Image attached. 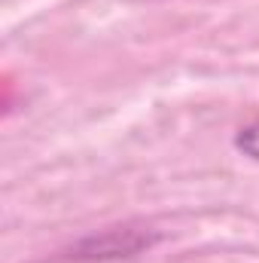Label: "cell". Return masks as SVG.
Masks as SVG:
<instances>
[{
  "instance_id": "obj_1",
  "label": "cell",
  "mask_w": 259,
  "mask_h": 263,
  "mask_svg": "<svg viewBox=\"0 0 259 263\" xmlns=\"http://www.w3.org/2000/svg\"><path fill=\"white\" fill-rule=\"evenodd\" d=\"M149 245V236H140L137 230H110L101 239H89L79 245V257H125Z\"/></svg>"
},
{
  "instance_id": "obj_2",
  "label": "cell",
  "mask_w": 259,
  "mask_h": 263,
  "mask_svg": "<svg viewBox=\"0 0 259 263\" xmlns=\"http://www.w3.org/2000/svg\"><path fill=\"white\" fill-rule=\"evenodd\" d=\"M235 150H238V153H244L247 159L259 162V123L238 129V135H235Z\"/></svg>"
}]
</instances>
